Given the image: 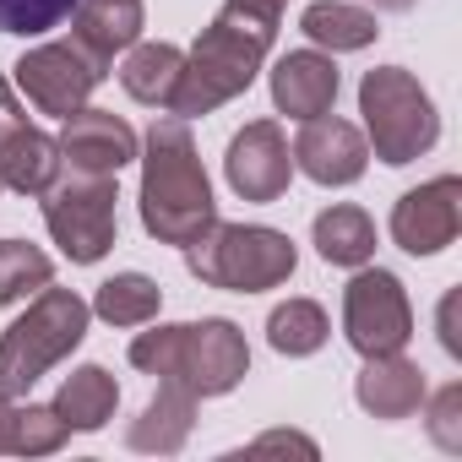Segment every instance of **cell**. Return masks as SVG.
<instances>
[{
  "label": "cell",
  "mask_w": 462,
  "mask_h": 462,
  "mask_svg": "<svg viewBox=\"0 0 462 462\" xmlns=\"http://www.w3.org/2000/svg\"><path fill=\"white\" fill-rule=\"evenodd\" d=\"M283 6L289 0H223V12L212 17V28L196 39V50L180 66L169 115L190 120V115H212L217 104L240 98L256 82V71L278 39Z\"/></svg>",
  "instance_id": "6da1fadb"
},
{
  "label": "cell",
  "mask_w": 462,
  "mask_h": 462,
  "mask_svg": "<svg viewBox=\"0 0 462 462\" xmlns=\"http://www.w3.org/2000/svg\"><path fill=\"white\" fill-rule=\"evenodd\" d=\"M217 223V201L207 185V169L196 158L190 125L180 115L152 120L147 158H142V228L163 245H196Z\"/></svg>",
  "instance_id": "7a4b0ae2"
},
{
  "label": "cell",
  "mask_w": 462,
  "mask_h": 462,
  "mask_svg": "<svg viewBox=\"0 0 462 462\" xmlns=\"http://www.w3.org/2000/svg\"><path fill=\"white\" fill-rule=\"evenodd\" d=\"M131 365L158 381H174L196 397H223L245 381L251 348L235 321H180V327L142 332L131 343Z\"/></svg>",
  "instance_id": "3957f363"
},
{
  "label": "cell",
  "mask_w": 462,
  "mask_h": 462,
  "mask_svg": "<svg viewBox=\"0 0 462 462\" xmlns=\"http://www.w3.org/2000/svg\"><path fill=\"white\" fill-rule=\"evenodd\" d=\"M88 316L93 305L71 289H39V300L28 305V316H17L0 332V397H28L44 370H55L82 337H88Z\"/></svg>",
  "instance_id": "277c9868"
},
{
  "label": "cell",
  "mask_w": 462,
  "mask_h": 462,
  "mask_svg": "<svg viewBox=\"0 0 462 462\" xmlns=\"http://www.w3.org/2000/svg\"><path fill=\"white\" fill-rule=\"evenodd\" d=\"M185 267L207 283V289H228V294H262L294 278L300 256L294 240L262 223H212L196 245H185Z\"/></svg>",
  "instance_id": "5b68a950"
},
{
  "label": "cell",
  "mask_w": 462,
  "mask_h": 462,
  "mask_svg": "<svg viewBox=\"0 0 462 462\" xmlns=\"http://www.w3.org/2000/svg\"><path fill=\"white\" fill-rule=\"evenodd\" d=\"M359 115H365V131H370V147H375L381 163H413L440 136V115H435L430 93L402 66L365 71V82H359Z\"/></svg>",
  "instance_id": "8992f818"
},
{
  "label": "cell",
  "mask_w": 462,
  "mask_h": 462,
  "mask_svg": "<svg viewBox=\"0 0 462 462\" xmlns=\"http://www.w3.org/2000/svg\"><path fill=\"white\" fill-rule=\"evenodd\" d=\"M39 201H44V223H50L55 245H60L77 267H93V262L109 256L115 228H120V217H115V201H120L115 174L60 169L55 185H50Z\"/></svg>",
  "instance_id": "52a82bcc"
},
{
  "label": "cell",
  "mask_w": 462,
  "mask_h": 462,
  "mask_svg": "<svg viewBox=\"0 0 462 462\" xmlns=\"http://www.w3.org/2000/svg\"><path fill=\"white\" fill-rule=\"evenodd\" d=\"M104 71H109V60L88 55L77 39L71 44H39V50H28L17 60V88L28 93L33 109L66 120V115H77L93 98V88L104 82Z\"/></svg>",
  "instance_id": "ba28073f"
},
{
  "label": "cell",
  "mask_w": 462,
  "mask_h": 462,
  "mask_svg": "<svg viewBox=\"0 0 462 462\" xmlns=\"http://www.w3.org/2000/svg\"><path fill=\"white\" fill-rule=\"evenodd\" d=\"M343 332L365 359L370 354H397L413 337V305H408L402 283L381 267H365L343 289Z\"/></svg>",
  "instance_id": "9c48e42d"
},
{
  "label": "cell",
  "mask_w": 462,
  "mask_h": 462,
  "mask_svg": "<svg viewBox=\"0 0 462 462\" xmlns=\"http://www.w3.org/2000/svg\"><path fill=\"white\" fill-rule=\"evenodd\" d=\"M462 228V185L457 174H440L419 190H408L397 207H392V240L408 251V256H435L457 240Z\"/></svg>",
  "instance_id": "30bf717a"
},
{
  "label": "cell",
  "mask_w": 462,
  "mask_h": 462,
  "mask_svg": "<svg viewBox=\"0 0 462 462\" xmlns=\"http://www.w3.org/2000/svg\"><path fill=\"white\" fill-rule=\"evenodd\" d=\"M223 174L245 201H278L289 190V174H294V152H289V136L278 131V120H251L228 142Z\"/></svg>",
  "instance_id": "8fae6325"
},
{
  "label": "cell",
  "mask_w": 462,
  "mask_h": 462,
  "mask_svg": "<svg viewBox=\"0 0 462 462\" xmlns=\"http://www.w3.org/2000/svg\"><path fill=\"white\" fill-rule=\"evenodd\" d=\"M60 142V163L66 169H82V174H120L131 158H136V131L120 120V115H109V109H77V115H66V131L55 136Z\"/></svg>",
  "instance_id": "7c38bea8"
},
{
  "label": "cell",
  "mask_w": 462,
  "mask_h": 462,
  "mask_svg": "<svg viewBox=\"0 0 462 462\" xmlns=\"http://www.w3.org/2000/svg\"><path fill=\"white\" fill-rule=\"evenodd\" d=\"M294 169H305L316 185H354L370 163V142L359 136V125L337 120V115H316L305 120V131L294 136Z\"/></svg>",
  "instance_id": "4fadbf2b"
},
{
  "label": "cell",
  "mask_w": 462,
  "mask_h": 462,
  "mask_svg": "<svg viewBox=\"0 0 462 462\" xmlns=\"http://www.w3.org/2000/svg\"><path fill=\"white\" fill-rule=\"evenodd\" d=\"M273 104L289 115V120H316L337 104V66L332 55H316V50H289L278 66H273Z\"/></svg>",
  "instance_id": "5bb4252c"
},
{
  "label": "cell",
  "mask_w": 462,
  "mask_h": 462,
  "mask_svg": "<svg viewBox=\"0 0 462 462\" xmlns=\"http://www.w3.org/2000/svg\"><path fill=\"white\" fill-rule=\"evenodd\" d=\"M354 397L375 419H408L424 402V370L413 359H402V348L397 354H370L359 381H354Z\"/></svg>",
  "instance_id": "9a60e30c"
},
{
  "label": "cell",
  "mask_w": 462,
  "mask_h": 462,
  "mask_svg": "<svg viewBox=\"0 0 462 462\" xmlns=\"http://www.w3.org/2000/svg\"><path fill=\"white\" fill-rule=\"evenodd\" d=\"M142 0H77L71 6V39L98 55V60H115L120 50H131L142 39Z\"/></svg>",
  "instance_id": "2e32d148"
},
{
  "label": "cell",
  "mask_w": 462,
  "mask_h": 462,
  "mask_svg": "<svg viewBox=\"0 0 462 462\" xmlns=\"http://www.w3.org/2000/svg\"><path fill=\"white\" fill-rule=\"evenodd\" d=\"M190 424H196V392H185V386H174V381H158V397H152V402L142 408V419L125 430V446H131V451H158V457H169V451L185 446Z\"/></svg>",
  "instance_id": "e0dca14e"
},
{
  "label": "cell",
  "mask_w": 462,
  "mask_h": 462,
  "mask_svg": "<svg viewBox=\"0 0 462 462\" xmlns=\"http://www.w3.org/2000/svg\"><path fill=\"white\" fill-rule=\"evenodd\" d=\"M60 142L44 136L39 125H23L6 152H0V190H17V196H44L60 174Z\"/></svg>",
  "instance_id": "ac0fdd59"
},
{
  "label": "cell",
  "mask_w": 462,
  "mask_h": 462,
  "mask_svg": "<svg viewBox=\"0 0 462 462\" xmlns=\"http://www.w3.org/2000/svg\"><path fill=\"white\" fill-rule=\"evenodd\" d=\"M300 33L310 44L332 50V55H348V50L375 44L381 28H375V12H365V6H348V0H316V6H305V17H300Z\"/></svg>",
  "instance_id": "d6986e66"
},
{
  "label": "cell",
  "mask_w": 462,
  "mask_h": 462,
  "mask_svg": "<svg viewBox=\"0 0 462 462\" xmlns=\"http://www.w3.org/2000/svg\"><path fill=\"white\" fill-rule=\"evenodd\" d=\"M115 408H120V386H115V375H109L104 365L71 370L66 386H60V397H55V413H60L71 430H104V424L115 419Z\"/></svg>",
  "instance_id": "ffe728a7"
},
{
  "label": "cell",
  "mask_w": 462,
  "mask_h": 462,
  "mask_svg": "<svg viewBox=\"0 0 462 462\" xmlns=\"http://www.w3.org/2000/svg\"><path fill=\"white\" fill-rule=\"evenodd\" d=\"M316 251L332 267H365L375 256V223H370V212H359L348 201L327 207L316 217Z\"/></svg>",
  "instance_id": "44dd1931"
},
{
  "label": "cell",
  "mask_w": 462,
  "mask_h": 462,
  "mask_svg": "<svg viewBox=\"0 0 462 462\" xmlns=\"http://www.w3.org/2000/svg\"><path fill=\"white\" fill-rule=\"evenodd\" d=\"M180 66H185V55H180L174 44H136V50L125 55V66H120V82H125V93H131L136 104L169 109L174 82H180Z\"/></svg>",
  "instance_id": "7402d4cb"
},
{
  "label": "cell",
  "mask_w": 462,
  "mask_h": 462,
  "mask_svg": "<svg viewBox=\"0 0 462 462\" xmlns=\"http://www.w3.org/2000/svg\"><path fill=\"white\" fill-rule=\"evenodd\" d=\"M158 305H163V289L142 273H120V278L98 283V300H93V310L109 327H147L158 316Z\"/></svg>",
  "instance_id": "603a6c76"
},
{
  "label": "cell",
  "mask_w": 462,
  "mask_h": 462,
  "mask_svg": "<svg viewBox=\"0 0 462 462\" xmlns=\"http://www.w3.org/2000/svg\"><path fill=\"white\" fill-rule=\"evenodd\" d=\"M327 310L316 305V300H289V305H278L273 316H267V343L278 348V354H289V359H305V354H316L321 343H327Z\"/></svg>",
  "instance_id": "cb8c5ba5"
},
{
  "label": "cell",
  "mask_w": 462,
  "mask_h": 462,
  "mask_svg": "<svg viewBox=\"0 0 462 462\" xmlns=\"http://www.w3.org/2000/svg\"><path fill=\"white\" fill-rule=\"evenodd\" d=\"M55 283V262L28 240H0V310Z\"/></svg>",
  "instance_id": "d4e9b609"
},
{
  "label": "cell",
  "mask_w": 462,
  "mask_h": 462,
  "mask_svg": "<svg viewBox=\"0 0 462 462\" xmlns=\"http://www.w3.org/2000/svg\"><path fill=\"white\" fill-rule=\"evenodd\" d=\"M66 435H71V424L55 413V402L50 408L17 402V419H12V451L17 457H50V451L66 446Z\"/></svg>",
  "instance_id": "484cf974"
},
{
  "label": "cell",
  "mask_w": 462,
  "mask_h": 462,
  "mask_svg": "<svg viewBox=\"0 0 462 462\" xmlns=\"http://www.w3.org/2000/svg\"><path fill=\"white\" fill-rule=\"evenodd\" d=\"M77 0H0V33H17V39H33V33H50L71 17Z\"/></svg>",
  "instance_id": "4316f807"
},
{
  "label": "cell",
  "mask_w": 462,
  "mask_h": 462,
  "mask_svg": "<svg viewBox=\"0 0 462 462\" xmlns=\"http://www.w3.org/2000/svg\"><path fill=\"white\" fill-rule=\"evenodd\" d=\"M430 435L446 446V451H462V386H440L435 402H430Z\"/></svg>",
  "instance_id": "83f0119b"
},
{
  "label": "cell",
  "mask_w": 462,
  "mask_h": 462,
  "mask_svg": "<svg viewBox=\"0 0 462 462\" xmlns=\"http://www.w3.org/2000/svg\"><path fill=\"white\" fill-rule=\"evenodd\" d=\"M23 125H28V115L17 109V93H12V82L0 77V152H6V142H12Z\"/></svg>",
  "instance_id": "f1b7e54d"
},
{
  "label": "cell",
  "mask_w": 462,
  "mask_h": 462,
  "mask_svg": "<svg viewBox=\"0 0 462 462\" xmlns=\"http://www.w3.org/2000/svg\"><path fill=\"white\" fill-rule=\"evenodd\" d=\"M251 451H305V457H316V440H305V435H283V430H278V435H262Z\"/></svg>",
  "instance_id": "f546056e"
},
{
  "label": "cell",
  "mask_w": 462,
  "mask_h": 462,
  "mask_svg": "<svg viewBox=\"0 0 462 462\" xmlns=\"http://www.w3.org/2000/svg\"><path fill=\"white\" fill-rule=\"evenodd\" d=\"M12 419H17V397H0V451H12Z\"/></svg>",
  "instance_id": "4dcf8cb0"
},
{
  "label": "cell",
  "mask_w": 462,
  "mask_h": 462,
  "mask_svg": "<svg viewBox=\"0 0 462 462\" xmlns=\"http://www.w3.org/2000/svg\"><path fill=\"white\" fill-rule=\"evenodd\" d=\"M440 327H451V300H446V305H440ZM440 337H446V348H451V354H457V337H451V332H440Z\"/></svg>",
  "instance_id": "1f68e13d"
},
{
  "label": "cell",
  "mask_w": 462,
  "mask_h": 462,
  "mask_svg": "<svg viewBox=\"0 0 462 462\" xmlns=\"http://www.w3.org/2000/svg\"><path fill=\"white\" fill-rule=\"evenodd\" d=\"M381 6H386V12H408V6H413V0H381Z\"/></svg>",
  "instance_id": "d6a6232c"
}]
</instances>
